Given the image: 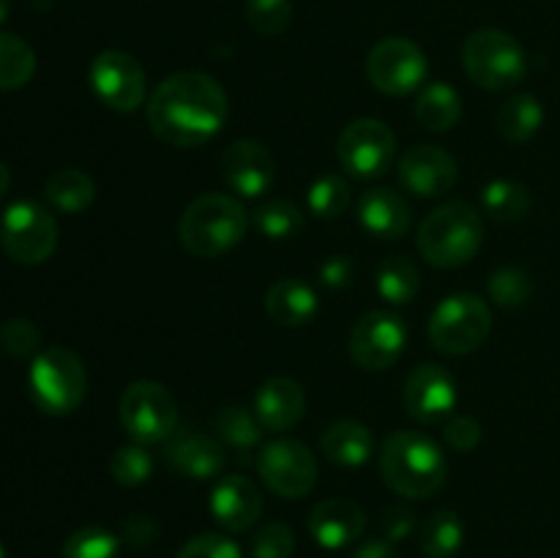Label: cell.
Listing matches in <instances>:
<instances>
[{"instance_id": "8fae6325", "label": "cell", "mask_w": 560, "mask_h": 558, "mask_svg": "<svg viewBox=\"0 0 560 558\" xmlns=\"http://www.w3.org/2000/svg\"><path fill=\"white\" fill-rule=\"evenodd\" d=\"M257 470L262 485L288 501L310 496L317 481L315 454L299 438H277L266 443L257 457Z\"/></svg>"}, {"instance_id": "f6af8a7d", "label": "cell", "mask_w": 560, "mask_h": 558, "mask_svg": "<svg viewBox=\"0 0 560 558\" xmlns=\"http://www.w3.org/2000/svg\"><path fill=\"white\" fill-rule=\"evenodd\" d=\"M126 536L135 545H148V542L156 539V523L151 518H131L126 523Z\"/></svg>"}, {"instance_id": "f546056e", "label": "cell", "mask_w": 560, "mask_h": 558, "mask_svg": "<svg viewBox=\"0 0 560 558\" xmlns=\"http://www.w3.org/2000/svg\"><path fill=\"white\" fill-rule=\"evenodd\" d=\"M463 520L452 509H438L419 531V547L427 558H452L463 547Z\"/></svg>"}, {"instance_id": "681fc988", "label": "cell", "mask_w": 560, "mask_h": 558, "mask_svg": "<svg viewBox=\"0 0 560 558\" xmlns=\"http://www.w3.org/2000/svg\"><path fill=\"white\" fill-rule=\"evenodd\" d=\"M0 558H9V556H5V547H3V542H0Z\"/></svg>"}, {"instance_id": "f1b7e54d", "label": "cell", "mask_w": 560, "mask_h": 558, "mask_svg": "<svg viewBox=\"0 0 560 558\" xmlns=\"http://www.w3.org/2000/svg\"><path fill=\"white\" fill-rule=\"evenodd\" d=\"M375 282L381 299L394 306L410 304L421 290L419 268H416V263L405 255L386 257V260L381 263V268H377Z\"/></svg>"}, {"instance_id": "44dd1931", "label": "cell", "mask_w": 560, "mask_h": 558, "mask_svg": "<svg viewBox=\"0 0 560 558\" xmlns=\"http://www.w3.org/2000/svg\"><path fill=\"white\" fill-rule=\"evenodd\" d=\"M164 460L180 476H189V479H213L224 468L228 454H224V446L217 438L206 435V432L186 430L175 432L170 438L167 449H164Z\"/></svg>"}, {"instance_id": "7a4b0ae2", "label": "cell", "mask_w": 560, "mask_h": 558, "mask_svg": "<svg viewBox=\"0 0 560 558\" xmlns=\"http://www.w3.org/2000/svg\"><path fill=\"white\" fill-rule=\"evenodd\" d=\"M381 476L397 496L421 498L435 496L448 476V463L443 449L424 432L397 430L383 441Z\"/></svg>"}, {"instance_id": "2e32d148", "label": "cell", "mask_w": 560, "mask_h": 558, "mask_svg": "<svg viewBox=\"0 0 560 558\" xmlns=\"http://www.w3.org/2000/svg\"><path fill=\"white\" fill-rule=\"evenodd\" d=\"M222 175L241 197H260L277 181V159L260 140H235L222 153Z\"/></svg>"}, {"instance_id": "d4e9b609", "label": "cell", "mask_w": 560, "mask_h": 558, "mask_svg": "<svg viewBox=\"0 0 560 558\" xmlns=\"http://www.w3.org/2000/svg\"><path fill=\"white\" fill-rule=\"evenodd\" d=\"M413 115L424 129L448 131L463 118V98L448 82H430L416 96Z\"/></svg>"}, {"instance_id": "4dcf8cb0", "label": "cell", "mask_w": 560, "mask_h": 558, "mask_svg": "<svg viewBox=\"0 0 560 558\" xmlns=\"http://www.w3.org/2000/svg\"><path fill=\"white\" fill-rule=\"evenodd\" d=\"M36 74V53L14 33L0 31V91H20Z\"/></svg>"}, {"instance_id": "8992f818", "label": "cell", "mask_w": 560, "mask_h": 558, "mask_svg": "<svg viewBox=\"0 0 560 558\" xmlns=\"http://www.w3.org/2000/svg\"><path fill=\"white\" fill-rule=\"evenodd\" d=\"M463 66L465 74L485 91H506L523 80L528 71V58L523 44L512 33L481 27L465 38Z\"/></svg>"}, {"instance_id": "4fadbf2b", "label": "cell", "mask_w": 560, "mask_h": 558, "mask_svg": "<svg viewBox=\"0 0 560 558\" xmlns=\"http://www.w3.org/2000/svg\"><path fill=\"white\" fill-rule=\"evenodd\" d=\"M408 345V326L392 310H372L359 317L348 339V353L355 367L383 372L397 364Z\"/></svg>"}, {"instance_id": "c3c4849f", "label": "cell", "mask_w": 560, "mask_h": 558, "mask_svg": "<svg viewBox=\"0 0 560 558\" xmlns=\"http://www.w3.org/2000/svg\"><path fill=\"white\" fill-rule=\"evenodd\" d=\"M9 14H11V0H0V25L9 20Z\"/></svg>"}, {"instance_id": "1f68e13d", "label": "cell", "mask_w": 560, "mask_h": 558, "mask_svg": "<svg viewBox=\"0 0 560 558\" xmlns=\"http://www.w3.org/2000/svg\"><path fill=\"white\" fill-rule=\"evenodd\" d=\"M252 222H255V228L260 230L266 239L284 241V239H293V235H299L301 230H304L306 219H304V211H301L295 202L268 200L257 208L255 217H252Z\"/></svg>"}, {"instance_id": "3957f363", "label": "cell", "mask_w": 560, "mask_h": 558, "mask_svg": "<svg viewBox=\"0 0 560 558\" xmlns=\"http://www.w3.org/2000/svg\"><path fill=\"white\" fill-rule=\"evenodd\" d=\"M421 257L438 268H457L474 260L485 244V219L479 208L452 200L427 213L416 233Z\"/></svg>"}, {"instance_id": "9c48e42d", "label": "cell", "mask_w": 560, "mask_h": 558, "mask_svg": "<svg viewBox=\"0 0 560 558\" xmlns=\"http://www.w3.org/2000/svg\"><path fill=\"white\" fill-rule=\"evenodd\" d=\"M0 244L22 266H38L58 249V222L36 200L11 202L0 219Z\"/></svg>"}, {"instance_id": "83f0119b", "label": "cell", "mask_w": 560, "mask_h": 558, "mask_svg": "<svg viewBox=\"0 0 560 558\" xmlns=\"http://www.w3.org/2000/svg\"><path fill=\"white\" fill-rule=\"evenodd\" d=\"M481 211L501 224H514L528 217L530 191L520 181L495 178L481 191Z\"/></svg>"}, {"instance_id": "5bb4252c", "label": "cell", "mask_w": 560, "mask_h": 558, "mask_svg": "<svg viewBox=\"0 0 560 558\" xmlns=\"http://www.w3.org/2000/svg\"><path fill=\"white\" fill-rule=\"evenodd\" d=\"M91 88L115 113H135L145 104L148 82L140 60L120 49H104L91 63Z\"/></svg>"}, {"instance_id": "7402d4cb", "label": "cell", "mask_w": 560, "mask_h": 558, "mask_svg": "<svg viewBox=\"0 0 560 558\" xmlns=\"http://www.w3.org/2000/svg\"><path fill=\"white\" fill-rule=\"evenodd\" d=\"M359 222L375 239L397 241L402 235H408L410 222H413V211H410L408 200L399 191L388 189V186H375V189L361 195Z\"/></svg>"}, {"instance_id": "d6a6232c", "label": "cell", "mask_w": 560, "mask_h": 558, "mask_svg": "<svg viewBox=\"0 0 560 558\" xmlns=\"http://www.w3.org/2000/svg\"><path fill=\"white\" fill-rule=\"evenodd\" d=\"M262 425L257 421L255 410L244 408V405H228L219 410L217 416V432L228 446L238 449V452H249L260 441Z\"/></svg>"}, {"instance_id": "4316f807", "label": "cell", "mask_w": 560, "mask_h": 558, "mask_svg": "<svg viewBox=\"0 0 560 558\" xmlns=\"http://www.w3.org/2000/svg\"><path fill=\"white\" fill-rule=\"evenodd\" d=\"M498 131L509 142H528L545 124V107L534 93H514L498 109Z\"/></svg>"}, {"instance_id": "e575fe53", "label": "cell", "mask_w": 560, "mask_h": 558, "mask_svg": "<svg viewBox=\"0 0 560 558\" xmlns=\"http://www.w3.org/2000/svg\"><path fill=\"white\" fill-rule=\"evenodd\" d=\"M348 202L350 186L342 175H320V178L310 186V191H306V206H310V211L315 213V217L323 219H337L339 213L348 208Z\"/></svg>"}, {"instance_id": "ab89813d", "label": "cell", "mask_w": 560, "mask_h": 558, "mask_svg": "<svg viewBox=\"0 0 560 558\" xmlns=\"http://www.w3.org/2000/svg\"><path fill=\"white\" fill-rule=\"evenodd\" d=\"M295 550V534L288 523H268L252 539V558H290Z\"/></svg>"}, {"instance_id": "ba28073f", "label": "cell", "mask_w": 560, "mask_h": 558, "mask_svg": "<svg viewBox=\"0 0 560 558\" xmlns=\"http://www.w3.org/2000/svg\"><path fill=\"white\" fill-rule=\"evenodd\" d=\"M120 425L140 446L167 443L178 430V403L156 381H135L120 394Z\"/></svg>"}, {"instance_id": "30bf717a", "label": "cell", "mask_w": 560, "mask_h": 558, "mask_svg": "<svg viewBox=\"0 0 560 558\" xmlns=\"http://www.w3.org/2000/svg\"><path fill=\"white\" fill-rule=\"evenodd\" d=\"M394 153H397V137H394L392 126L377 118L350 120L337 142V156L342 170L361 181L386 175L394 162Z\"/></svg>"}, {"instance_id": "5b68a950", "label": "cell", "mask_w": 560, "mask_h": 558, "mask_svg": "<svg viewBox=\"0 0 560 558\" xmlns=\"http://www.w3.org/2000/svg\"><path fill=\"white\" fill-rule=\"evenodd\" d=\"M31 399L42 414L69 416L85 403L88 372L80 356L69 348H44L33 356L27 372Z\"/></svg>"}, {"instance_id": "d590c367", "label": "cell", "mask_w": 560, "mask_h": 558, "mask_svg": "<svg viewBox=\"0 0 560 558\" xmlns=\"http://www.w3.org/2000/svg\"><path fill=\"white\" fill-rule=\"evenodd\" d=\"M109 474L118 485L140 487L151 479L153 457L140 443H126V446L115 449L113 457H109Z\"/></svg>"}, {"instance_id": "cb8c5ba5", "label": "cell", "mask_w": 560, "mask_h": 558, "mask_svg": "<svg viewBox=\"0 0 560 558\" xmlns=\"http://www.w3.org/2000/svg\"><path fill=\"white\" fill-rule=\"evenodd\" d=\"M372 449H375V441H372L370 427L353 419L331 421L320 435V452L326 454V460L342 465V468L364 465L372 457Z\"/></svg>"}, {"instance_id": "8d00e7d4", "label": "cell", "mask_w": 560, "mask_h": 558, "mask_svg": "<svg viewBox=\"0 0 560 558\" xmlns=\"http://www.w3.org/2000/svg\"><path fill=\"white\" fill-rule=\"evenodd\" d=\"M490 295L503 310H514V306L528 304L530 295H534V282H530L528 271H523V268H495L490 277Z\"/></svg>"}, {"instance_id": "7dc6e473", "label": "cell", "mask_w": 560, "mask_h": 558, "mask_svg": "<svg viewBox=\"0 0 560 558\" xmlns=\"http://www.w3.org/2000/svg\"><path fill=\"white\" fill-rule=\"evenodd\" d=\"M9 186H11V170H9V164L0 162V197L9 191Z\"/></svg>"}, {"instance_id": "ee69618b", "label": "cell", "mask_w": 560, "mask_h": 558, "mask_svg": "<svg viewBox=\"0 0 560 558\" xmlns=\"http://www.w3.org/2000/svg\"><path fill=\"white\" fill-rule=\"evenodd\" d=\"M416 528V518L410 509L405 507H392L383 514V531H386V542H399L405 536H410V531Z\"/></svg>"}, {"instance_id": "bcb514c9", "label": "cell", "mask_w": 560, "mask_h": 558, "mask_svg": "<svg viewBox=\"0 0 560 558\" xmlns=\"http://www.w3.org/2000/svg\"><path fill=\"white\" fill-rule=\"evenodd\" d=\"M353 558H402L397 550L392 547V542L386 539H375V542H366L364 547L353 553Z\"/></svg>"}, {"instance_id": "484cf974", "label": "cell", "mask_w": 560, "mask_h": 558, "mask_svg": "<svg viewBox=\"0 0 560 558\" xmlns=\"http://www.w3.org/2000/svg\"><path fill=\"white\" fill-rule=\"evenodd\" d=\"M44 197L49 200V206L58 208L63 213H80L96 197V184H93L91 175L85 170L77 167H63L55 170L52 175L44 184Z\"/></svg>"}, {"instance_id": "836d02e7", "label": "cell", "mask_w": 560, "mask_h": 558, "mask_svg": "<svg viewBox=\"0 0 560 558\" xmlns=\"http://www.w3.org/2000/svg\"><path fill=\"white\" fill-rule=\"evenodd\" d=\"M60 558H120V539L102 525H85L63 542Z\"/></svg>"}, {"instance_id": "ffe728a7", "label": "cell", "mask_w": 560, "mask_h": 558, "mask_svg": "<svg viewBox=\"0 0 560 558\" xmlns=\"http://www.w3.org/2000/svg\"><path fill=\"white\" fill-rule=\"evenodd\" d=\"M366 528L364 509L348 498H326L310 514V534L326 550H342L353 545Z\"/></svg>"}, {"instance_id": "9a60e30c", "label": "cell", "mask_w": 560, "mask_h": 558, "mask_svg": "<svg viewBox=\"0 0 560 558\" xmlns=\"http://www.w3.org/2000/svg\"><path fill=\"white\" fill-rule=\"evenodd\" d=\"M405 410L421 425H438L457 408V381L443 364H419L405 381Z\"/></svg>"}, {"instance_id": "52a82bcc", "label": "cell", "mask_w": 560, "mask_h": 558, "mask_svg": "<svg viewBox=\"0 0 560 558\" xmlns=\"http://www.w3.org/2000/svg\"><path fill=\"white\" fill-rule=\"evenodd\" d=\"M492 332V312L474 293L446 295L430 315V342L446 356H465L481 348Z\"/></svg>"}, {"instance_id": "ac0fdd59", "label": "cell", "mask_w": 560, "mask_h": 558, "mask_svg": "<svg viewBox=\"0 0 560 558\" xmlns=\"http://www.w3.org/2000/svg\"><path fill=\"white\" fill-rule=\"evenodd\" d=\"M211 514L222 528L249 531L262 514V496L246 476L230 474L213 485L211 490Z\"/></svg>"}, {"instance_id": "e0dca14e", "label": "cell", "mask_w": 560, "mask_h": 558, "mask_svg": "<svg viewBox=\"0 0 560 558\" xmlns=\"http://www.w3.org/2000/svg\"><path fill=\"white\" fill-rule=\"evenodd\" d=\"M399 184L416 197H443L454 189L459 167L448 151L438 146H416L399 159Z\"/></svg>"}, {"instance_id": "d6986e66", "label": "cell", "mask_w": 560, "mask_h": 558, "mask_svg": "<svg viewBox=\"0 0 560 558\" xmlns=\"http://www.w3.org/2000/svg\"><path fill=\"white\" fill-rule=\"evenodd\" d=\"M252 410H255L262 430L284 432L304 419L306 394L304 388H301V383L293 381V377L273 375L257 388Z\"/></svg>"}, {"instance_id": "6da1fadb", "label": "cell", "mask_w": 560, "mask_h": 558, "mask_svg": "<svg viewBox=\"0 0 560 558\" xmlns=\"http://www.w3.org/2000/svg\"><path fill=\"white\" fill-rule=\"evenodd\" d=\"M230 102L222 82L206 71H178L153 88L145 118L153 135L175 148H197L228 124Z\"/></svg>"}, {"instance_id": "7c38bea8", "label": "cell", "mask_w": 560, "mask_h": 558, "mask_svg": "<svg viewBox=\"0 0 560 558\" xmlns=\"http://www.w3.org/2000/svg\"><path fill=\"white\" fill-rule=\"evenodd\" d=\"M427 55L405 36H388L366 55V77L386 96H408L427 80Z\"/></svg>"}, {"instance_id": "f35d334b", "label": "cell", "mask_w": 560, "mask_h": 558, "mask_svg": "<svg viewBox=\"0 0 560 558\" xmlns=\"http://www.w3.org/2000/svg\"><path fill=\"white\" fill-rule=\"evenodd\" d=\"M0 345L14 359H25V356H36L38 345H42V334L33 326L27 317H11L0 326Z\"/></svg>"}, {"instance_id": "74e56055", "label": "cell", "mask_w": 560, "mask_h": 558, "mask_svg": "<svg viewBox=\"0 0 560 558\" xmlns=\"http://www.w3.org/2000/svg\"><path fill=\"white\" fill-rule=\"evenodd\" d=\"M246 22L260 36H279L293 22V3L290 0H246Z\"/></svg>"}, {"instance_id": "60d3db41", "label": "cell", "mask_w": 560, "mask_h": 558, "mask_svg": "<svg viewBox=\"0 0 560 558\" xmlns=\"http://www.w3.org/2000/svg\"><path fill=\"white\" fill-rule=\"evenodd\" d=\"M178 558H244L241 547L224 534H200L180 547Z\"/></svg>"}, {"instance_id": "603a6c76", "label": "cell", "mask_w": 560, "mask_h": 558, "mask_svg": "<svg viewBox=\"0 0 560 558\" xmlns=\"http://www.w3.org/2000/svg\"><path fill=\"white\" fill-rule=\"evenodd\" d=\"M266 312L284 328L306 326L317 315V293L301 279H279L266 293Z\"/></svg>"}, {"instance_id": "7bdbcfd3", "label": "cell", "mask_w": 560, "mask_h": 558, "mask_svg": "<svg viewBox=\"0 0 560 558\" xmlns=\"http://www.w3.org/2000/svg\"><path fill=\"white\" fill-rule=\"evenodd\" d=\"M320 282L331 290H342L348 284H353L355 279V263L345 255H334L328 257L326 263L320 266Z\"/></svg>"}, {"instance_id": "277c9868", "label": "cell", "mask_w": 560, "mask_h": 558, "mask_svg": "<svg viewBox=\"0 0 560 558\" xmlns=\"http://www.w3.org/2000/svg\"><path fill=\"white\" fill-rule=\"evenodd\" d=\"M249 230V213L238 197L208 195L195 197L180 213L178 235L186 252L195 257H219L238 246Z\"/></svg>"}, {"instance_id": "b9f144b4", "label": "cell", "mask_w": 560, "mask_h": 558, "mask_svg": "<svg viewBox=\"0 0 560 558\" xmlns=\"http://www.w3.org/2000/svg\"><path fill=\"white\" fill-rule=\"evenodd\" d=\"M443 438L454 452H474L481 441V425L474 416H454V419H448Z\"/></svg>"}]
</instances>
